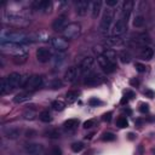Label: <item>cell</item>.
Here are the masks:
<instances>
[{
  "label": "cell",
  "mask_w": 155,
  "mask_h": 155,
  "mask_svg": "<svg viewBox=\"0 0 155 155\" xmlns=\"http://www.w3.org/2000/svg\"><path fill=\"white\" fill-rule=\"evenodd\" d=\"M0 41L24 45V44H27V43H32L33 40H32V36L24 34L22 32H14V30L4 29L1 32V34H0Z\"/></svg>",
  "instance_id": "1"
},
{
  "label": "cell",
  "mask_w": 155,
  "mask_h": 155,
  "mask_svg": "<svg viewBox=\"0 0 155 155\" xmlns=\"http://www.w3.org/2000/svg\"><path fill=\"white\" fill-rule=\"evenodd\" d=\"M0 46H1V50H3V51H7V52L14 54V56L27 54V49H25V46H24V45L12 44V43H5V41H0Z\"/></svg>",
  "instance_id": "2"
},
{
  "label": "cell",
  "mask_w": 155,
  "mask_h": 155,
  "mask_svg": "<svg viewBox=\"0 0 155 155\" xmlns=\"http://www.w3.org/2000/svg\"><path fill=\"white\" fill-rule=\"evenodd\" d=\"M80 30H81V27L79 23H69L62 32V35L64 39H74L75 36L80 34Z\"/></svg>",
  "instance_id": "3"
},
{
  "label": "cell",
  "mask_w": 155,
  "mask_h": 155,
  "mask_svg": "<svg viewBox=\"0 0 155 155\" xmlns=\"http://www.w3.org/2000/svg\"><path fill=\"white\" fill-rule=\"evenodd\" d=\"M113 18H114L113 11H112V10H106L104 14H103V16H102L101 23H99V30L103 32V33L108 32L109 28H110V25H112Z\"/></svg>",
  "instance_id": "4"
},
{
  "label": "cell",
  "mask_w": 155,
  "mask_h": 155,
  "mask_svg": "<svg viewBox=\"0 0 155 155\" xmlns=\"http://www.w3.org/2000/svg\"><path fill=\"white\" fill-rule=\"evenodd\" d=\"M5 20L12 24H16V25H24L28 23V20L25 18L24 16L20 15V14H15V12H5L4 15Z\"/></svg>",
  "instance_id": "5"
},
{
  "label": "cell",
  "mask_w": 155,
  "mask_h": 155,
  "mask_svg": "<svg viewBox=\"0 0 155 155\" xmlns=\"http://www.w3.org/2000/svg\"><path fill=\"white\" fill-rule=\"evenodd\" d=\"M44 84V80H43V76L40 75H32L29 76V79L27 81V84H25V88L28 90V91L33 92V91H36L38 88H40Z\"/></svg>",
  "instance_id": "6"
},
{
  "label": "cell",
  "mask_w": 155,
  "mask_h": 155,
  "mask_svg": "<svg viewBox=\"0 0 155 155\" xmlns=\"http://www.w3.org/2000/svg\"><path fill=\"white\" fill-rule=\"evenodd\" d=\"M97 61H98L99 67L102 68V70L104 72V73L110 74V73L115 72V69H116V64L113 63V62H110L109 59H107L103 55H99L98 58H97Z\"/></svg>",
  "instance_id": "7"
},
{
  "label": "cell",
  "mask_w": 155,
  "mask_h": 155,
  "mask_svg": "<svg viewBox=\"0 0 155 155\" xmlns=\"http://www.w3.org/2000/svg\"><path fill=\"white\" fill-rule=\"evenodd\" d=\"M102 81H103V78L101 76V74H98L96 72H90L84 78V84L87 86H97Z\"/></svg>",
  "instance_id": "8"
},
{
  "label": "cell",
  "mask_w": 155,
  "mask_h": 155,
  "mask_svg": "<svg viewBox=\"0 0 155 155\" xmlns=\"http://www.w3.org/2000/svg\"><path fill=\"white\" fill-rule=\"evenodd\" d=\"M50 44L56 51H58V52H64V51H67L68 47H69L68 43L64 40L63 38H57V36L51 38L50 39Z\"/></svg>",
  "instance_id": "9"
},
{
  "label": "cell",
  "mask_w": 155,
  "mask_h": 155,
  "mask_svg": "<svg viewBox=\"0 0 155 155\" xmlns=\"http://www.w3.org/2000/svg\"><path fill=\"white\" fill-rule=\"evenodd\" d=\"M91 6V3L87 1V0H79L75 4V12L78 16H85L87 14V11Z\"/></svg>",
  "instance_id": "10"
},
{
  "label": "cell",
  "mask_w": 155,
  "mask_h": 155,
  "mask_svg": "<svg viewBox=\"0 0 155 155\" xmlns=\"http://www.w3.org/2000/svg\"><path fill=\"white\" fill-rule=\"evenodd\" d=\"M35 56H36V59L40 63H47L49 61H51V57H52L51 56V52L45 47H39L36 50Z\"/></svg>",
  "instance_id": "11"
},
{
  "label": "cell",
  "mask_w": 155,
  "mask_h": 155,
  "mask_svg": "<svg viewBox=\"0 0 155 155\" xmlns=\"http://www.w3.org/2000/svg\"><path fill=\"white\" fill-rule=\"evenodd\" d=\"M81 70L80 68H76V67H70L67 69L66 74H64V78H66V81L68 83H74L78 80V78H79Z\"/></svg>",
  "instance_id": "12"
},
{
  "label": "cell",
  "mask_w": 155,
  "mask_h": 155,
  "mask_svg": "<svg viewBox=\"0 0 155 155\" xmlns=\"http://www.w3.org/2000/svg\"><path fill=\"white\" fill-rule=\"evenodd\" d=\"M68 25L67 23V16H58L54 22H52V29L56 32H63L64 28Z\"/></svg>",
  "instance_id": "13"
},
{
  "label": "cell",
  "mask_w": 155,
  "mask_h": 155,
  "mask_svg": "<svg viewBox=\"0 0 155 155\" xmlns=\"http://www.w3.org/2000/svg\"><path fill=\"white\" fill-rule=\"evenodd\" d=\"M126 25H127V23H126L121 17H119L118 21H116L115 24H114L113 35H114V36H120L121 34H124L125 30H126Z\"/></svg>",
  "instance_id": "14"
},
{
  "label": "cell",
  "mask_w": 155,
  "mask_h": 155,
  "mask_svg": "<svg viewBox=\"0 0 155 155\" xmlns=\"http://www.w3.org/2000/svg\"><path fill=\"white\" fill-rule=\"evenodd\" d=\"M25 151L28 155H41L44 153V147L39 143H29L25 146Z\"/></svg>",
  "instance_id": "15"
},
{
  "label": "cell",
  "mask_w": 155,
  "mask_h": 155,
  "mask_svg": "<svg viewBox=\"0 0 155 155\" xmlns=\"http://www.w3.org/2000/svg\"><path fill=\"white\" fill-rule=\"evenodd\" d=\"M4 135L10 139H16L21 135V130L16 126H7L4 128Z\"/></svg>",
  "instance_id": "16"
},
{
  "label": "cell",
  "mask_w": 155,
  "mask_h": 155,
  "mask_svg": "<svg viewBox=\"0 0 155 155\" xmlns=\"http://www.w3.org/2000/svg\"><path fill=\"white\" fill-rule=\"evenodd\" d=\"M132 7H133V3H132V1H126V3L124 4L122 10H121V15H120V17H121L126 23L128 22V18H130Z\"/></svg>",
  "instance_id": "17"
},
{
  "label": "cell",
  "mask_w": 155,
  "mask_h": 155,
  "mask_svg": "<svg viewBox=\"0 0 155 155\" xmlns=\"http://www.w3.org/2000/svg\"><path fill=\"white\" fill-rule=\"evenodd\" d=\"M93 67V58L92 57H85L80 63V70L83 73H90V70Z\"/></svg>",
  "instance_id": "18"
},
{
  "label": "cell",
  "mask_w": 155,
  "mask_h": 155,
  "mask_svg": "<svg viewBox=\"0 0 155 155\" xmlns=\"http://www.w3.org/2000/svg\"><path fill=\"white\" fill-rule=\"evenodd\" d=\"M139 56L142 57V59H144V61H150L153 58V56H154V51H153L151 47L144 45L139 51Z\"/></svg>",
  "instance_id": "19"
},
{
  "label": "cell",
  "mask_w": 155,
  "mask_h": 155,
  "mask_svg": "<svg viewBox=\"0 0 155 155\" xmlns=\"http://www.w3.org/2000/svg\"><path fill=\"white\" fill-rule=\"evenodd\" d=\"M32 99V93L30 92H20L14 97V102L17 103V104H21V103H25Z\"/></svg>",
  "instance_id": "20"
},
{
  "label": "cell",
  "mask_w": 155,
  "mask_h": 155,
  "mask_svg": "<svg viewBox=\"0 0 155 155\" xmlns=\"http://www.w3.org/2000/svg\"><path fill=\"white\" fill-rule=\"evenodd\" d=\"M12 88L11 87V85H10V83L7 81V79L6 78H3L1 79V83H0V95H6V93H9V92H11L12 91Z\"/></svg>",
  "instance_id": "21"
},
{
  "label": "cell",
  "mask_w": 155,
  "mask_h": 155,
  "mask_svg": "<svg viewBox=\"0 0 155 155\" xmlns=\"http://www.w3.org/2000/svg\"><path fill=\"white\" fill-rule=\"evenodd\" d=\"M102 1L101 0H96V1L91 3V11H92V17L97 18L101 14V9H102Z\"/></svg>",
  "instance_id": "22"
},
{
  "label": "cell",
  "mask_w": 155,
  "mask_h": 155,
  "mask_svg": "<svg viewBox=\"0 0 155 155\" xmlns=\"http://www.w3.org/2000/svg\"><path fill=\"white\" fill-rule=\"evenodd\" d=\"M78 97H79V92H78V91H73V90H72V91H68L66 93V99L68 102V104H72V103L76 102Z\"/></svg>",
  "instance_id": "23"
},
{
  "label": "cell",
  "mask_w": 155,
  "mask_h": 155,
  "mask_svg": "<svg viewBox=\"0 0 155 155\" xmlns=\"http://www.w3.org/2000/svg\"><path fill=\"white\" fill-rule=\"evenodd\" d=\"M51 107H52V109L56 110V112H62V110H64V108H66V103H64L63 101L56 99V101H54L52 103H51Z\"/></svg>",
  "instance_id": "24"
},
{
  "label": "cell",
  "mask_w": 155,
  "mask_h": 155,
  "mask_svg": "<svg viewBox=\"0 0 155 155\" xmlns=\"http://www.w3.org/2000/svg\"><path fill=\"white\" fill-rule=\"evenodd\" d=\"M78 125H79V120L78 119H68L63 124V126L66 127L67 130H74L75 127H78Z\"/></svg>",
  "instance_id": "25"
},
{
  "label": "cell",
  "mask_w": 155,
  "mask_h": 155,
  "mask_svg": "<svg viewBox=\"0 0 155 155\" xmlns=\"http://www.w3.org/2000/svg\"><path fill=\"white\" fill-rule=\"evenodd\" d=\"M144 22H146L144 16L138 15V16H136V17L133 18V27H135V28H142V27L144 25Z\"/></svg>",
  "instance_id": "26"
},
{
  "label": "cell",
  "mask_w": 155,
  "mask_h": 155,
  "mask_svg": "<svg viewBox=\"0 0 155 155\" xmlns=\"http://www.w3.org/2000/svg\"><path fill=\"white\" fill-rule=\"evenodd\" d=\"M27 59H28V54L17 55V56H14V58H12L15 64H23V63L27 62Z\"/></svg>",
  "instance_id": "27"
},
{
  "label": "cell",
  "mask_w": 155,
  "mask_h": 155,
  "mask_svg": "<svg viewBox=\"0 0 155 155\" xmlns=\"http://www.w3.org/2000/svg\"><path fill=\"white\" fill-rule=\"evenodd\" d=\"M103 56L113 63H115V61H116V52L113 50H106L104 52H103Z\"/></svg>",
  "instance_id": "28"
},
{
  "label": "cell",
  "mask_w": 155,
  "mask_h": 155,
  "mask_svg": "<svg viewBox=\"0 0 155 155\" xmlns=\"http://www.w3.org/2000/svg\"><path fill=\"white\" fill-rule=\"evenodd\" d=\"M39 119H40L43 122H50L51 121V114L49 110H43L40 112V114H39Z\"/></svg>",
  "instance_id": "29"
},
{
  "label": "cell",
  "mask_w": 155,
  "mask_h": 155,
  "mask_svg": "<svg viewBox=\"0 0 155 155\" xmlns=\"http://www.w3.org/2000/svg\"><path fill=\"white\" fill-rule=\"evenodd\" d=\"M119 58H120V61H121L124 64H127V63L131 62V55L128 54L127 51H121L120 55H119Z\"/></svg>",
  "instance_id": "30"
},
{
  "label": "cell",
  "mask_w": 155,
  "mask_h": 155,
  "mask_svg": "<svg viewBox=\"0 0 155 155\" xmlns=\"http://www.w3.org/2000/svg\"><path fill=\"white\" fill-rule=\"evenodd\" d=\"M116 126L120 127V128H126L128 127V121L126 118H124V116H120V118H118V120H116Z\"/></svg>",
  "instance_id": "31"
},
{
  "label": "cell",
  "mask_w": 155,
  "mask_h": 155,
  "mask_svg": "<svg viewBox=\"0 0 155 155\" xmlns=\"http://www.w3.org/2000/svg\"><path fill=\"white\" fill-rule=\"evenodd\" d=\"M115 138H116V136L113 132H104L102 136V139L104 142H113V141H115Z\"/></svg>",
  "instance_id": "32"
},
{
  "label": "cell",
  "mask_w": 155,
  "mask_h": 155,
  "mask_svg": "<svg viewBox=\"0 0 155 155\" xmlns=\"http://www.w3.org/2000/svg\"><path fill=\"white\" fill-rule=\"evenodd\" d=\"M83 149H84V144L81 142H75V143L72 144V150L74 153H80Z\"/></svg>",
  "instance_id": "33"
},
{
  "label": "cell",
  "mask_w": 155,
  "mask_h": 155,
  "mask_svg": "<svg viewBox=\"0 0 155 155\" xmlns=\"http://www.w3.org/2000/svg\"><path fill=\"white\" fill-rule=\"evenodd\" d=\"M62 85H63V84H62V81H61L59 79H52V80H51V83H50V87L54 88V90L61 88Z\"/></svg>",
  "instance_id": "34"
},
{
  "label": "cell",
  "mask_w": 155,
  "mask_h": 155,
  "mask_svg": "<svg viewBox=\"0 0 155 155\" xmlns=\"http://www.w3.org/2000/svg\"><path fill=\"white\" fill-rule=\"evenodd\" d=\"M102 104V101H99L97 97H91L88 99V106L90 107H97Z\"/></svg>",
  "instance_id": "35"
},
{
  "label": "cell",
  "mask_w": 155,
  "mask_h": 155,
  "mask_svg": "<svg viewBox=\"0 0 155 155\" xmlns=\"http://www.w3.org/2000/svg\"><path fill=\"white\" fill-rule=\"evenodd\" d=\"M64 55L62 54V52H58L57 55H55L54 56V62H55V64H61V63H63L64 62Z\"/></svg>",
  "instance_id": "36"
},
{
  "label": "cell",
  "mask_w": 155,
  "mask_h": 155,
  "mask_svg": "<svg viewBox=\"0 0 155 155\" xmlns=\"http://www.w3.org/2000/svg\"><path fill=\"white\" fill-rule=\"evenodd\" d=\"M135 68H136V70H137L138 73H144V72L147 70V67L144 66V64H142V63H139V62L135 63Z\"/></svg>",
  "instance_id": "37"
},
{
  "label": "cell",
  "mask_w": 155,
  "mask_h": 155,
  "mask_svg": "<svg viewBox=\"0 0 155 155\" xmlns=\"http://www.w3.org/2000/svg\"><path fill=\"white\" fill-rule=\"evenodd\" d=\"M139 112L142 114H148L149 113V104H147V103H141L139 104Z\"/></svg>",
  "instance_id": "38"
},
{
  "label": "cell",
  "mask_w": 155,
  "mask_h": 155,
  "mask_svg": "<svg viewBox=\"0 0 155 155\" xmlns=\"http://www.w3.org/2000/svg\"><path fill=\"white\" fill-rule=\"evenodd\" d=\"M46 135H47V137H50V138H58V137H59V132H58L57 130H50V131L46 132Z\"/></svg>",
  "instance_id": "39"
},
{
  "label": "cell",
  "mask_w": 155,
  "mask_h": 155,
  "mask_svg": "<svg viewBox=\"0 0 155 155\" xmlns=\"http://www.w3.org/2000/svg\"><path fill=\"white\" fill-rule=\"evenodd\" d=\"M143 95L146 97H148V98H154L155 97V92L153 91V90H150V88H146L143 91Z\"/></svg>",
  "instance_id": "40"
},
{
  "label": "cell",
  "mask_w": 155,
  "mask_h": 155,
  "mask_svg": "<svg viewBox=\"0 0 155 155\" xmlns=\"http://www.w3.org/2000/svg\"><path fill=\"white\" fill-rule=\"evenodd\" d=\"M84 128H91V127H93L95 126V120L93 119H88V120H86L85 122H84Z\"/></svg>",
  "instance_id": "41"
},
{
  "label": "cell",
  "mask_w": 155,
  "mask_h": 155,
  "mask_svg": "<svg viewBox=\"0 0 155 155\" xmlns=\"http://www.w3.org/2000/svg\"><path fill=\"white\" fill-rule=\"evenodd\" d=\"M112 116H113V113L112 112H108L106 114H103V121H106V122H110L112 121Z\"/></svg>",
  "instance_id": "42"
},
{
  "label": "cell",
  "mask_w": 155,
  "mask_h": 155,
  "mask_svg": "<svg viewBox=\"0 0 155 155\" xmlns=\"http://www.w3.org/2000/svg\"><path fill=\"white\" fill-rule=\"evenodd\" d=\"M23 115H24V119H27V120H33L35 118V113L34 112H25Z\"/></svg>",
  "instance_id": "43"
},
{
  "label": "cell",
  "mask_w": 155,
  "mask_h": 155,
  "mask_svg": "<svg viewBox=\"0 0 155 155\" xmlns=\"http://www.w3.org/2000/svg\"><path fill=\"white\" fill-rule=\"evenodd\" d=\"M125 96H126L128 99H131V98H135V97H136V93H135V91H132V90H126V91H125Z\"/></svg>",
  "instance_id": "44"
},
{
  "label": "cell",
  "mask_w": 155,
  "mask_h": 155,
  "mask_svg": "<svg viewBox=\"0 0 155 155\" xmlns=\"http://www.w3.org/2000/svg\"><path fill=\"white\" fill-rule=\"evenodd\" d=\"M51 155H62V149L59 147H54L51 150Z\"/></svg>",
  "instance_id": "45"
},
{
  "label": "cell",
  "mask_w": 155,
  "mask_h": 155,
  "mask_svg": "<svg viewBox=\"0 0 155 155\" xmlns=\"http://www.w3.org/2000/svg\"><path fill=\"white\" fill-rule=\"evenodd\" d=\"M139 84H141V83H139V80H138V79H136V78H133V79H131V80H130V85H131V86H133V87H138V86H139Z\"/></svg>",
  "instance_id": "46"
},
{
  "label": "cell",
  "mask_w": 155,
  "mask_h": 155,
  "mask_svg": "<svg viewBox=\"0 0 155 155\" xmlns=\"http://www.w3.org/2000/svg\"><path fill=\"white\" fill-rule=\"evenodd\" d=\"M106 4H107V6L113 7V6H115V5H118V0H107Z\"/></svg>",
  "instance_id": "47"
},
{
  "label": "cell",
  "mask_w": 155,
  "mask_h": 155,
  "mask_svg": "<svg viewBox=\"0 0 155 155\" xmlns=\"http://www.w3.org/2000/svg\"><path fill=\"white\" fill-rule=\"evenodd\" d=\"M128 101H130V99H128V98L125 96V97H122V98L120 99V104H121V106H126L127 103H128Z\"/></svg>",
  "instance_id": "48"
},
{
  "label": "cell",
  "mask_w": 155,
  "mask_h": 155,
  "mask_svg": "<svg viewBox=\"0 0 155 155\" xmlns=\"http://www.w3.org/2000/svg\"><path fill=\"white\" fill-rule=\"evenodd\" d=\"M34 136H35V131L33 130H28L25 132V137H34Z\"/></svg>",
  "instance_id": "49"
},
{
  "label": "cell",
  "mask_w": 155,
  "mask_h": 155,
  "mask_svg": "<svg viewBox=\"0 0 155 155\" xmlns=\"http://www.w3.org/2000/svg\"><path fill=\"white\" fill-rule=\"evenodd\" d=\"M127 138L130 139V141H133V139L136 138V135H135V133H132V132H130V133L127 135Z\"/></svg>",
  "instance_id": "50"
},
{
  "label": "cell",
  "mask_w": 155,
  "mask_h": 155,
  "mask_svg": "<svg viewBox=\"0 0 155 155\" xmlns=\"http://www.w3.org/2000/svg\"><path fill=\"white\" fill-rule=\"evenodd\" d=\"M124 113H126L127 115H131V114H132V110L128 109V108H124Z\"/></svg>",
  "instance_id": "51"
},
{
  "label": "cell",
  "mask_w": 155,
  "mask_h": 155,
  "mask_svg": "<svg viewBox=\"0 0 155 155\" xmlns=\"http://www.w3.org/2000/svg\"><path fill=\"white\" fill-rule=\"evenodd\" d=\"M84 155H91V153H85Z\"/></svg>",
  "instance_id": "52"
}]
</instances>
